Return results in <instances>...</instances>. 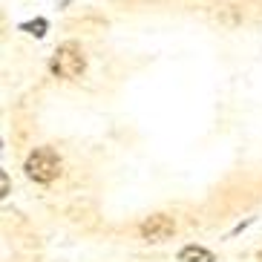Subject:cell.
I'll use <instances>...</instances> for the list:
<instances>
[{
	"label": "cell",
	"instance_id": "obj_6",
	"mask_svg": "<svg viewBox=\"0 0 262 262\" xmlns=\"http://www.w3.org/2000/svg\"><path fill=\"white\" fill-rule=\"evenodd\" d=\"M6 193H9V176L3 173V176H0V196H6Z\"/></svg>",
	"mask_w": 262,
	"mask_h": 262
},
{
	"label": "cell",
	"instance_id": "obj_3",
	"mask_svg": "<svg viewBox=\"0 0 262 262\" xmlns=\"http://www.w3.org/2000/svg\"><path fill=\"white\" fill-rule=\"evenodd\" d=\"M173 233H176V219L167 213H156L141 222V239H147V242L159 245V242H167Z\"/></svg>",
	"mask_w": 262,
	"mask_h": 262
},
{
	"label": "cell",
	"instance_id": "obj_4",
	"mask_svg": "<svg viewBox=\"0 0 262 262\" xmlns=\"http://www.w3.org/2000/svg\"><path fill=\"white\" fill-rule=\"evenodd\" d=\"M179 262H216L213 254L208 248H199V245H187L179 251Z\"/></svg>",
	"mask_w": 262,
	"mask_h": 262
},
{
	"label": "cell",
	"instance_id": "obj_7",
	"mask_svg": "<svg viewBox=\"0 0 262 262\" xmlns=\"http://www.w3.org/2000/svg\"><path fill=\"white\" fill-rule=\"evenodd\" d=\"M259 262H262V254H259Z\"/></svg>",
	"mask_w": 262,
	"mask_h": 262
},
{
	"label": "cell",
	"instance_id": "obj_2",
	"mask_svg": "<svg viewBox=\"0 0 262 262\" xmlns=\"http://www.w3.org/2000/svg\"><path fill=\"white\" fill-rule=\"evenodd\" d=\"M58 173H61V159L55 156V150H49V147H38V150H32L29 153V159H26V176H29L32 182L49 185Z\"/></svg>",
	"mask_w": 262,
	"mask_h": 262
},
{
	"label": "cell",
	"instance_id": "obj_1",
	"mask_svg": "<svg viewBox=\"0 0 262 262\" xmlns=\"http://www.w3.org/2000/svg\"><path fill=\"white\" fill-rule=\"evenodd\" d=\"M49 70H52L55 78H61V81H78V78L84 75V70H86L84 49L78 47L75 40L61 43V47L55 49L52 61H49Z\"/></svg>",
	"mask_w": 262,
	"mask_h": 262
},
{
	"label": "cell",
	"instance_id": "obj_5",
	"mask_svg": "<svg viewBox=\"0 0 262 262\" xmlns=\"http://www.w3.org/2000/svg\"><path fill=\"white\" fill-rule=\"evenodd\" d=\"M24 29L32 32V35H43V29H47V20H38V24H26Z\"/></svg>",
	"mask_w": 262,
	"mask_h": 262
}]
</instances>
